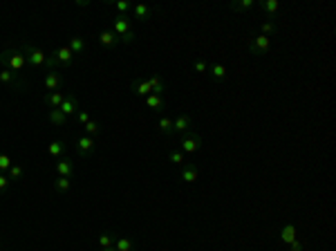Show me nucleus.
I'll return each instance as SVG.
<instances>
[{"label": "nucleus", "mask_w": 336, "mask_h": 251, "mask_svg": "<svg viewBox=\"0 0 336 251\" xmlns=\"http://www.w3.org/2000/svg\"><path fill=\"white\" fill-rule=\"evenodd\" d=\"M253 7H256V2H253V0H240V2H231L229 9L231 11H238V14H244V11H251Z\"/></svg>", "instance_id": "27"}, {"label": "nucleus", "mask_w": 336, "mask_h": 251, "mask_svg": "<svg viewBox=\"0 0 336 251\" xmlns=\"http://www.w3.org/2000/svg\"><path fill=\"white\" fill-rule=\"evenodd\" d=\"M0 83L11 90H18V92H27V81L5 65H0Z\"/></svg>", "instance_id": "2"}, {"label": "nucleus", "mask_w": 336, "mask_h": 251, "mask_svg": "<svg viewBox=\"0 0 336 251\" xmlns=\"http://www.w3.org/2000/svg\"><path fill=\"white\" fill-rule=\"evenodd\" d=\"M47 153H50V157L61 159L63 155L67 153V144L65 141H61V139H56V141H52V144L47 146Z\"/></svg>", "instance_id": "19"}, {"label": "nucleus", "mask_w": 336, "mask_h": 251, "mask_svg": "<svg viewBox=\"0 0 336 251\" xmlns=\"http://www.w3.org/2000/svg\"><path fill=\"white\" fill-rule=\"evenodd\" d=\"M157 130L166 137H173L175 135L173 132V119H170V117H162V119L157 121Z\"/></svg>", "instance_id": "23"}, {"label": "nucleus", "mask_w": 336, "mask_h": 251, "mask_svg": "<svg viewBox=\"0 0 336 251\" xmlns=\"http://www.w3.org/2000/svg\"><path fill=\"white\" fill-rule=\"evenodd\" d=\"M130 90H132V94H135V97H139V99H146V97H148V94H153V90H150L148 81H146L144 76H139V79H135V81H132Z\"/></svg>", "instance_id": "11"}, {"label": "nucleus", "mask_w": 336, "mask_h": 251, "mask_svg": "<svg viewBox=\"0 0 336 251\" xmlns=\"http://www.w3.org/2000/svg\"><path fill=\"white\" fill-rule=\"evenodd\" d=\"M56 173H58L61 177H72L74 175V164H72V159L63 155V157L56 162Z\"/></svg>", "instance_id": "16"}, {"label": "nucleus", "mask_w": 336, "mask_h": 251, "mask_svg": "<svg viewBox=\"0 0 336 251\" xmlns=\"http://www.w3.org/2000/svg\"><path fill=\"white\" fill-rule=\"evenodd\" d=\"M94 148H97V144H94L92 137H88V135L76 137L74 150H76V155H79L81 159H90V157H92V155H94Z\"/></svg>", "instance_id": "6"}, {"label": "nucleus", "mask_w": 336, "mask_h": 251, "mask_svg": "<svg viewBox=\"0 0 336 251\" xmlns=\"http://www.w3.org/2000/svg\"><path fill=\"white\" fill-rule=\"evenodd\" d=\"M114 245V233L112 231H103L101 236H99V247L101 249H108V247Z\"/></svg>", "instance_id": "32"}, {"label": "nucleus", "mask_w": 336, "mask_h": 251, "mask_svg": "<svg viewBox=\"0 0 336 251\" xmlns=\"http://www.w3.org/2000/svg\"><path fill=\"white\" fill-rule=\"evenodd\" d=\"M206 74H209L213 81H218V83H224V81L229 79L226 65H222V63H211V65H209V72H206Z\"/></svg>", "instance_id": "12"}, {"label": "nucleus", "mask_w": 336, "mask_h": 251, "mask_svg": "<svg viewBox=\"0 0 336 251\" xmlns=\"http://www.w3.org/2000/svg\"><path fill=\"white\" fill-rule=\"evenodd\" d=\"M65 97H67V94L58 90V92H47L45 97H43V101H45L47 106H50L52 110H54V108H61V103L65 101Z\"/></svg>", "instance_id": "20"}, {"label": "nucleus", "mask_w": 336, "mask_h": 251, "mask_svg": "<svg viewBox=\"0 0 336 251\" xmlns=\"http://www.w3.org/2000/svg\"><path fill=\"white\" fill-rule=\"evenodd\" d=\"M258 7H260L267 16H274L276 11L280 9V2H278V0H260V2H258Z\"/></svg>", "instance_id": "26"}, {"label": "nucleus", "mask_w": 336, "mask_h": 251, "mask_svg": "<svg viewBox=\"0 0 336 251\" xmlns=\"http://www.w3.org/2000/svg\"><path fill=\"white\" fill-rule=\"evenodd\" d=\"M50 56H52V61H54L56 70H67V67H72V61H74V54H72V50L67 45L56 47Z\"/></svg>", "instance_id": "4"}, {"label": "nucleus", "mask_w": 336, "mask_h": 251, "mask_svg": "<svg viewBox=\"0 0 336 251\" xmlns=\"http://www.w3.org/2000/svg\"><path fill=\"white\" fill-rule=\"evenodd\" d=\"M144 103H146V108H150V110H155V112L166 110V101H164V97H159V94H148V97L144 99Z\"/></svg>", "instance_id": "18"}, {"label": "nucleus", "mask_w": 336, "mask_h": 251, "mask_svg": "<svg viewBox=\"0 0 336 251\" xmlns=\"http://www.w3.org/2000/svg\"><path fill=\"white\" fill-rule=\"evenodd\" d=\"M67 47L72 50V54H83L85 52V38L83 36H72Z\"/></svg>", "instance_id": "28"}, {"label": "nucleus", "mask_w": 336, "mask_h": 251, "mask_svg": "<svg viewBox=\"0 0 336 251\" xmlns=\"http://www.w3.org/2000/svg\"><path fill=\"white\" fill-rule=\"evenodd\" d=\"M99 43H101V47H106V50H114V47L119 45V36L112 29H103L101 34H99Z\"/></svg>", "instance_id": "14"}, {"label": "nucleus", "mask_w": 336, "mask_h": 251, "mask_svg": "<svg viewBox=\"0 0 336 251\" xmlns=\"http://www.w3.org/2000/svg\"><path fill=\"white\" fill-rule=\"evenodd\" d=\"M20 50H23L25 59H27V65L32 67V70H43V67H45L47 54L41 50V47H34V45H29V43H25Z\"/></svg>", "instance_id": "3"}, {"label": "nucleus", "mask_w": 336, "mask_h": 251, "mask_svg": "<svg viewBox=\"0 0 336 251\" xmlns=\"http://www.w3.org/2000/svg\"><path fill=\"white\" fill-rule=\"evenodd\" d=\"M47 117H50V121H52V124H54V126H65L67 121H70L65 115H63L61 110H58V108H54V110H50V115H47Z\"/></svg>", "instance_id": "31"}, {"label": "nucleus", "mask_w": 336, "mask_h": 251, "mask_svg": "<svg viewBox=\"0 0 336 251\" xmlns=\"http://www.w3.org/2000/svg\"><path fill=\"white\" fill-rule=\"evenodd\" d=\"M269 36H262V34H256V36L249 38V50H251V54L256 56H265L267 52H269Z\"/></svg>", "instance_id": "8"}, {"label": "nucleus", "mask_w": 336, "mask_h": 251, "mask_svg": "<svg viewBox=\"0 0 336 251\" xmlns=\"http://www.w3.org/2000/svg\"><path fill=\"white\" fill-rule=\"evenodd\" d=\"M63 83H65V79H63V74H61L58 70L45 72V79H43V88H45L47 92H58V90L63 88Z\"/></svg>", "instance_id": "7"}, {"label": "nucleus", "mask_w": 336, "mask_h": 251, "mask_svg": "<svg viewBox=\"0 0 336 251\" xmlns=\"http://www.w3.org/2000/svg\"><path fill=\"white\" fill-rule=\"evenodd\" d=\"M280 240L285 242V245H291V242L298 238V229H296V224H291V222H287V224H282L280 227Z\"/></svg>", "instance_id": "15"}, {"label": "nucleus", "mask_w": 336, "mask_h": 251, "mask_svg": "<svg viewBox=\"0 0 336 251\" xmlns=\"http://www.w3.org/2000/svg\"><path fill=\"white\" fill-rule=\"evenodd\" d=\"M197 175H200V171H197V164L186 162V164L182 166V182H186V184H193V182H197Z\"/></svg>", "instance_id": "17"}, {"label": "nucleus", "mask_w": 336, "mask_h": 251, "mask_svg": "<svg viewBox=\"0 0 336 251\" xmlns=\"http://www.w3.org/2000/svg\"><path fill=\"white\" fill-rule=\"evenodd\" d=\"M114 249L117 251H135V242H132L130 238H126V236L114 233Z\"/></svg>", "instance_id": "22"}, {"label": "nucleus", "mask_w": 336, "mask_h": 251, "mask_svg": "<svg viewBox=\"0 0 336 251\" xmlns=\"http://www.w3.org/2000/svg\"><path fill=\"white\" fill-rule=\"evenodd\" d=\"M276 23L274 20H265V23L260 25V32H262V36H271V34H276Z\"/></svg>", "instance_id": "35"}, {"label": "nucleus", "mask_w": 336, "mask_h": 251, "mask_svg": "<svg viewBox=\"0 0 336 251\" xmlns=\"http://www.w3.org/2000/svg\"><path fill=\"white\" fill-rule=\"evenodd\" d=\"M58 110H61L63 115L67 117V119H72V117L76 115V110H79V99H76L74 94H67L65 101L61 103V108H58Z\"/></svg>", "instance_id": "13"}, {"label": "nucleus", "mask_w": 336, "mask_h": 251, "mask_svg": "<svg viewBox=\"0 0 336 251\" xmlns=\"http://www.w3.org/2000/svg\"><path fill=\"white\" fill-rule=\"evenodd\" d=\"M9 186H11V180L7 177V173H0V195H5L9 191Z\"/></svg>", "instance_id": "37"}, {"label": "nucleus", "mask_w": 336, "mask_h": 251, "mask_svg": "<svg viewBox=\"0 0 336 251\" xmlns=\"http://www.w3.org/2000/svg\"><path fill=\"white\" fill-rule=\"evenodd\" d=\"M54 188L61 193V195H65V193L72 188V177H61V175H58L54 180Z\"/></svg>", "instance_id": "24"}, {"label": "nucleus", "mask_w": 336, "mask_h": 251, "mask_svg": "<svg viewBox=\"0 0 336 251\" xmlns=\"http://www.w3.org/2000/svg\"><path fill=\"white\" fill-rule=\"evenodd\" d=\"M193 70L200 72V74H206V72H209V63H206L204 59H195L193 61Z\"/></svg>", "instance_id": "36"}, {"label": "nucleus", "mask_w": 336, "mask_h": 251, "mask_svg": "<svg viewBox=\"0 0 336 251\" xmlns=\"http://www.w3.org/2000/svg\"><path fill=\"white\" fill-rule=\"evenodd\" d=\"M83 130H85L83 135H88V137H92V139H94L97 135H101V124H99V121H94V119H90L88 124L83 126Z\"/></svg>", "instance_id": "29"}, {"label": "nucleus", "mask_w": 336, "mask_h": 251, "mask_svg": "<svg viewBox=\"0 0 336 251\" xmlns=\"http://www.w3.org/2000/svg\"><path fill=\"white\" fill-rule=\"evenodd\" d=\"M0 249H2V242H0Z\"/></svg>", "instance_id": "43"}, {"label": "nucleus", "mask_w": 336, "mask_h": 251, "mask_svg": "<svg viewBox=\"0 0 336 251\" xmlns=\"http://www.w3.org/2000/svg\"><path fill=\"white\" fill-rule=\"evenodd\" d=\"M289 247V251H305V242L300 240V238H296L294 242H291V245H287Z\"/></svg>", "instance_id": "40"}, {"label": "nucleus", "mask_w": 336, "mask_h": 251, "mask_svg": "<svg viewBox=\"0 0 336 251\" xmlns=\"http://www.w3.org/2000/svg\"><path fill=\"white\" fill-rule=\"evenodd\" d=\"M202 148V135L195 130H188L186 135L179 139V150H182L184 155H193L197 153V150Z\"/></svg>", "instance_id": "5"}, {"label": "nucleus", "mask_w": 336, "mask_h": 251, "mask_svg": "<svg viewBox=\"0 0 336 251\" xmlns=\"http://www.w3.org/2000/svg\"><path fill=\"white\" fill-rule=\"evenodd\" d=\"M112 32L117 34L119 38L126 36L128 32H132V29H130V18H128L126 14H117L114 18H112Z\"/></svg>", "instance_id": "9"}, {"label": "nucleus", "mask_w": 336, "mask_h": 251, "mask_svg": "<svg viewBox=\"0 0 336 251\" xmlns=\"http://www.w3.org/2000/svg\"><path fill=\"white\" fill-rule=\"evenodd\" d=\"M11 164H14V159H11V155L7 153H0V173H7L11 168Z\"/></svg>", "instance_id": "34"}, {"label": "nucleus", "mask_w": 336, "mask_h": 251, "mask_svg": "<svg viewBox=\"0 0 336 251\" xmlns=\"http://www.w3.org/2000/svg\"><path fill=\"white\" fill-rule=\"evenodd\" d=\"M74 121H76V124H81V126H85V124L90 121V112H85V110H76Z\"/></svg>", "instance_id": "39"}, {"label": "nucleus", "mask_w": 336, "mask_h": 251, "mask_svg": "<svg viewBox=\"0 0 336 251\" xmlns=\"http://www.w3.org/2000/svg\"><path fill=\"white\" fill-rule=\"evenodd\" d=\"M101 251H117V249H114V245H112V247H108V249H101Z\"/></svg>", "instance_id": "42"}, {"label": "nucleus", "mask_w": 336, "mask_h": 251, "mask_svg": "<svg viewBox=\"0 0 336 251\" xmlns=\"http://www.w3.org/2000/svg\"><path fill=\"white\" fill-rule=\"evenodd\" d=\"M135 38H137V34H135V32H128L126 36L119 38V43H126V45H130V43H135Z\"/></svg>", "instance_id": "41"}, {"label": "nucleus", "mask_w": 336, "mask_h": 251, "mask_svg": "<svg viewBox=\"0 0 336 251\" xmlns=\"http://www.w3.org/2000/svg\"><path fill=\"white\" fill-rule=\"evenodd\" d=\"M146 81H148V85H150V90H153V94H159V97H162L164 90H166V83L162 81V76L148 74V76H146Z\"/></svg>", "instance_id": "21"}, {"label": "nucleus", "mask_w": 336, "mask_h": 251, "mask_svg": "<svg viewBox=\"0 0 336 251\" xmlns=\"http://www.w3.org/2000/svg\"><path fill=\"white\" fill-rule=\"evenodd\" d=\"M7 177H9L11 182H14V180H20V177H23V166L14 162V164H11V168L7 171Z\"/></svg>", "instance_id": "33"}, {"label": "nucleus", "mask_w": 336, "mask_h": 251, "mask_svg": "<svg viewBox=\"0 0 336 251\" xmlns=\"http://www.w3.org/2000/svg\"><path fill=\"white\" fill-rule=\"evenodd\" d=\"M188 130H193V117L191 115H179L177 119H173V132L175 135H186Z\"/></svg>", "instance_id": "10"}, {"label": "nucleus", "mask_w": 336, "mask_h": 251, "mask_svg": "<svg viewBox=\"0 0 336 251\" xmlns=\"http://www.w3.org/2000/svg\"><path fill=\"white\" fill-rule=\"evenodd\" d=\"M168 162L175 164V166H184V164H186V159H184V153L179 148H170V150H168Z\"/></svg>", "instance_id": "30"}, {"label": "nucleus", "mask_w": 336, "mask_h": 251, "mask_svg": "<svg viewBox=\"0 0 336 251\" xmlns=\"http://www.w3.org/2000/svg\"><path fill=\"white\" fill-rule=\"evenodd\" d=\"M132 16H135L137 20H150V16H153V9L146 5H132Z\"/></svg>", "instance_id": "25"}, {"label": "nucleus", "mask_w": 336, "mask_h": 251, "mask_svg": "<svg viewBox=\"0 0 336 251\" xmlns=\"http://www.w3.org/2000/svg\"><path fill=\"white\" fill-rule=\"evenodd\" d=\"M114 9H117L119 14H126L128 16V11L132 9V5L128 2V0H117V2H114Z\"/></svg>", "instance_id": "38"}, {"label": "nucleus", "mask_w": 336, "mask_h": 251, "mask_svg": "<svg viewBox=\"0 0 336 251\" xmlns=\"http://www.w3.org/2000/svg\"><path fill=\"white\" fill-rule=\"evenodd\" d=\"M0 65L9 67V70H14L16 74H20V76H23V72L29 67L27 59H25L20 47H7V50L0 52Z\"/></svg>", "instance_id": "1"}]
</instances>
